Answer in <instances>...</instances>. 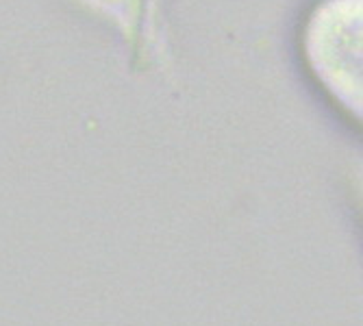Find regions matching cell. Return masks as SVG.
<instances>
[{"mask_svg":"<svg viewBox=\"0 0 363 326\" xmlns=\"http://www.w3.org/2000/svg\"><path fill=\"white\" fill-rule=\"evenodd\" d=\"M359 0H328L309 26V57L318 77L359 113Z\"/></svg>","mask_w":363,"mask_h":326,"instance_id":"cell-1","label":"cell"}]
</instances>
